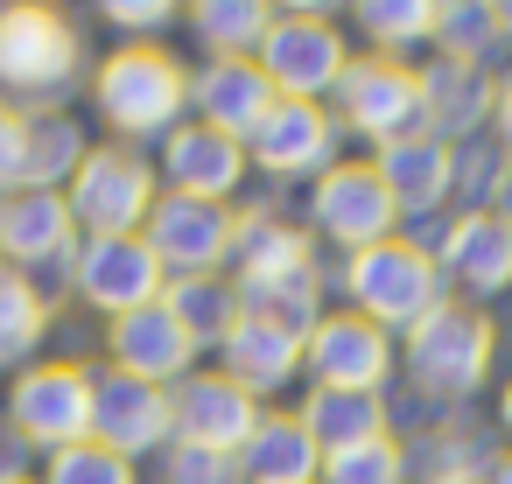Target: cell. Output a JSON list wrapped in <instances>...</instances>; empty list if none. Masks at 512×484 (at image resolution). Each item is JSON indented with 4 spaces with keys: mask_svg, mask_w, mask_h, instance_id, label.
Segmentation results:
<instances>
[{
    "mask_svg": "<svg viewBox=\"0 0 512 484\" xmlns=\"http://www.w3.org/2000/svg\"><path fill=\"white\" fill-rule=\"evenodd\" d=\"M169 414H176V442L218 449V456H239L246 435L260 428V400H253L239 379H225V372H190V379H176Z\"/></svg>",
    "mask_w": 512,
    "mask_h": 484,
    "instance_id": "13",
    "label": "cell"
},
{
    "mask_svg": "<svg viewBox=\"0 0 512 484\" xmlns=\"http://www.w3.org/2000/svg\"><path fill=\"white\" fill-rule=\"evenodd\" d=\"M218 351H225V379H239L253 400H260V393H281V386L302 372V337L267 330V323H253V316H239V330H232Z\"/></svg>",
    "mask_w": 512,
    "mask_h": 484,
    "instance_id": "25",
    "label": "cell"
},
{
    "mask_svg": "<svg viewBox=\"0 0 512 484\" xmlns=\"http://www.w3.org/2000/svg\"><path fill=\"white\" fill-rule=\"evenodd\" d=\"M43 484H134V463L85 435V442H71V449H57V456H50Z\"/></svg>",
    "mask_w": 512,
    "mask_h": 484,
    "instance_id": "34",
    "label": "cell"
},
{
    "mask_svg": "<svg viewBox=\"0 0 512 484\" xmlns=\"http://www.w3.org/2000/svg\"><path fill=\"white\" fill-rule=\"evenodd\" d=\"M78 260V225H71V204L64 190H15L0 197V267H64L71 274Z\"/></svg>",
    "mask_w": 512,
    "mask_h": 484,
    "instance_id": "14",
    "label": "cell"
},
{
    "mask_svg": "<svg viewBox=\"0 0 512 484\" xmlns=\"http://www.w3.org/2000/svg\"><path fill=\"white\" fill-rule=\"evenodd\" d=\"M22 463H29V442H22L8 421H0V484H22V477H29Z\"/></svg>",
    "mask_w": 512,
    "mask_h": 484,
    "instance_id": "40",
    "label": "cell"
},
{
    "mask_svg": "<svg viewBox=\"0 0 512 484\" xmlns=\"http://www.w3.org/2000/svg\"><path fill=\"white\" fill-rule=\"evenodd\" d=\"M358 29L379 43L372 57H393V50L435 43V8H428V0H365V8H358Z\"/></svg>",
    "mask_w": 512,
    "mask_h": 484,
    "instance_id": "32",
    "label": "cell"
},
{
    "mask_svg": "<svg viewBox=\"0 0 512 484\" xmlns=\"http://www.w3.org/2000/svg\"><path fill=\"white\" fill-rule=\"evenodd\" d=\"M491 8H435V43L456 57V64H477V43L491 36Z\"/></svg>",
    "mask_w": 512,
    "mask_h": 484,
    "instance_id": "35",
    "label": "cell"
},
{
    "mask_svg": "<svg viewBox=\"0 0 512 484\" xmlns=\"http://www.w3.org/2000/svg\"><path fill=\"white\" fill-rule=\"evenodd\" d=\"M491 120H498V141H505V155H512V78L498 85V106H491Z\"/></svg>",
    "mask_w": 512,
    "mask_h": 484,
    "instance_id": "42",
    "label": "cell"
},
{
    "mask_svg": "<svg viewBox=\"0 0 512 484\" xmlns=\"http://www.w3.org/2000/svg\"><path fill=\"white\" fill-rule=\"evenodd\" d=\"M169 484H246V477H239V456L176 442V449H169Z\"/></svg>",
    "mask_w": 512,
    "mask_h": 484,
    "instance_id": "36",
    "label": "cell"
},
{
    "mask_svg": "<svg viewBox=\"0 0 512 484\" xmlns=\"http://www.w3.org/2000/svg\"><path fill=\"white\" fill-rule=\"evenodd\" d=\"M484 484H512V456H498V463H491V477H484Z\"/></svg>",
    "mask_w": 512,
    "mask_h": 484,
    "instance_id": "44",
    "label": "cell"
},
{
    "mask_svg": "<svg viewBox=\"0 0 512 484\" xmlns=\"http://www.w3.org/2000/svg\"><path fill=\"white\" fill-rule=\"evenodd\" d=\"M232 267H239V281H232V288H260V281L309 274V239H302L288 218H274V211H239Z\"/></svg>",
    "mask_w": 512,
    "mask_h": 484,
    "instance_id": "24",
    "label": "cell"
},
{
    "mask_svg": "<svg viewBox=\"0 0 512 484\" xmlns=\"http://www.w3.org/2000/svg\"><path fill=\"white\" fill-rule=\"evenodd\" d=\"M0 190H22V113L0 106Z\"/></svg>",
    "mask_w": 512,
    "mask_h": 484,
    "instance_id": "38",
    "label": "cell"
},
{
    "mask_svg": "<svg viewBox=\"0 0 512 484\" xmlns=\"http://www.w3.org/2000/svg\"><path fill=\"white\" fill-rule=\"evenodd\" d=\"M302 365L316 372V386H344V393H379V379L393 372V344L379 323H365L358 309L323 316L302 337Z\"/></svg>",
    "mask_w": 512,
    "mask_h": 484,
    "instance_id": "15",
    "label": "cell"
},
{
    "mask_svg": "<svg viewBox=\"0 0 512 484\" xmlns=\"http://www.w3.org/2000/svg\"><path fill=\"white\" fill-rule=\"evenodd\" d=\"M253 64L267 71V85H274V99H323V92H337V78L351 71V50H344V36L330 29V15L323 8H288V15H274V29H267V43L253 50Z\"/></svg>",
    "mask_w": 512,
    "mask_h": 484,
    "instance_id": "6",
    "label": "cell"
},
{
    "mask_svg": "<svg viewBox=\"0 0 512 484\" xmlns=\"http://www.w3.org/2000/svg\"><path fill=\"white\" fill-rule=\"evenodd\" d=\"M190 106H197V127H211V134L246 148L260 134V120L274 113V85H267V71L253 57H225V64H204L190 78Z\"/></svg>",
    "mask_w": 512,
    "mask_h": 484,
    "instance_id": "17",
    "label": "cell"
},
{
    "mask_svg": "<svg viewBox=\"0 0 512 484\" xmlns=\"http://www.w3.org/2000/svg\"><path fill=\"white\" fill-rule=\"evenodd\" d=\"M428 484H484V477H470V470H435Z\"/></svg>",
    "mask_w": 512,
    "mask_h": 484,
    "instance_id": "43",
    "label": "cell"
},
{
    "mask_svg": "<svg viewBox=\"0 0 512 484\" xmlns=\"http://www.w3.org/2000/svg\"><path fill=\"white\" fill-rule=\"evenodd\" d=\"M176 435V414H169V386H148L134 372H92V442H106L113 456H148Z\"/></svg>",
    "mask_w": 512,
    "mask_h": 484,
    "instance_id": "12",
    "label": "cell"
},
{
    "mask_svg": "<svg viewBox=\"0 0 512 484\" xmlns=\"http://www.w3.org/2000/svg\"><path fill=\"white\" fill-rule=\"evenodd\" d=\"M92 106L113 134L148 141V134H176L190 113V71L162 50V43H120L99 71H92Z\"/></svg>",
    "mask_w": 512,
    "mask_h": 484,
    "instance_id": "1",
    "label": "cell"
},
{
    "mask_svg": "<svg viewBox=\"0 0 512 484\" xmlns=\"http://www.w3.org/2000/svg\"><path fill=\"white\" fill-rule=\"evenodd\" d=\"M295 421L309 428V442H316L323 456H337V449H358V442H379V435H386V400H379V393L316 386Z\"/></svg>",
    "mask_w": 512,
    "mask_h": 484,
    "instance_id": "26",
    "label": "cell"
},
{
    "mask_svg": "<svg viewBox=\"0 0 512 484\" xmlns=\"http://www.w3.org/2000/svg\"><path fill=\"white\" fill-rule=\"evenodd\" d=\"M43 337H50V302H43V288H36L29 274H15V267H0V372H8V365L29 372V358H36Z\"/></svg>",
    "mask_w": 512,
    "mask_h": 484,
    "instance_id": "30",
    "label": "cell"
},
{
    "mask_svg": "<svg viewBox=\"0 0 512 484\" xmlns=\"http://www.w3.org/2000/svg\"><path fill=\"white\" fill-rule=\"evenodd\" d=\"M246 155L267 176H323V169H337V120L309 99H274V113L246 141Z\"/></svg>",
    "mask_w": 512,
    "mask_h": 484,
    "instance_id": "16",
    "label": "cell"
},
{
    "mask_svg": "<svg viewBox=\"0 0 512 484\" xmlns=\"http://www.w3.org/2000/svg\"><path fill=\"white\" fill-rule=\"evenodd\" d=\"M491 351H498V330H491V316L470 309V302H442L435 316H421V323L407 330V372H414L428 393H442V400L477 393L484 372H491Z\"/></svg>",
    "mask_w": 512,
    "mask_h": 484,
    "instance_id": "4",
    "label": "cell"
},
{
    "mask_svg": "<svg viewBox=\"0 0 512 484\" xmlns=\"http://www.w3.org/2000/svg\"><path fill=\"white\" fill-rule=\"evenodd\" d=\"M190 29H197V43L211 50V64L253 57V50L267 43V29H274V8H260V0H197V8H190Z\"/></svg>",
    "mask_w": 512,
    "mask_h": 484,
    "instance_id": "29",
    "label": "cell"
},
{
    "mask_svg": "<svg viewBox=\"0 0 512 484\" xmlns=\"http://www.w3.org/2000/svg\"><path fill=\"white\" fill-rule=\"evenodd\" d=\"M232 232H239V211L225 204H197V197H155L141 239L148 253L162 260L169 281H190V274H218L232 260Z\"/></svg>",
    "mask_w": 512,
    "mask_h": 484,
    "instance_id": "9",
    "label": "cell"
},
{
    "mask_svg": "<svg viewBox=\"0 0 512 484\" xmlns=\"http://www.w3.org/2000/svg\"><path fill=\"white\" fill-rule=\"evenodd\" d=\"M106 22H113V29H127V36H162V29L176 22V8H162V0H113Z\"/></svg>",
    "mask_w": 512,
    "mask_h": 484,
    "instance_id": "37",
    "label": "cell"
},
{
    "mask_svg": "<svg viewBox=\"0 0 512 484\" xmlns=\"http://www.w3.org/2000/svg\"><path fill=\"white\" fill-rule=\"evenodd\" d=\"M64 204L85 239H134L155 211V169L134 148H85L78 176L64 183Z\"/></svg>",
    "mask_w": 512,
    "mask_h": 484,
    "instance_id": "3",
    "label": "cell"
},
{
    "mask_svg": "<svg viewBox=\"0 0 512 484\" xmlns=\"http://www.w3.org/2000/svg\"><path fill=\"white\" fill-rule=\"evenodd\" d=\"M106 344H113V372H134V379H148V386H176V379H190V358H197L190 330H183L162 302L120 316V323L106 330Z\"/></svg>",
    "mask_w": 512,
    "mask_h": 484,
    "instance_id": "18",
    "label": "cell"
},
{
    "mask_svg": "<svg viewBox=\"0 0 512 484\" xmlns=\"http://www.w3.org/2000/svg\"><path fill=\"white\" fill-rule=\"evenodd\" d=\"M491 218H498V225H512V162L498 169V190H491Z\"/></svg>",
    "mask_w": 512,
    "mask_h": 484,
    "instance_id": "41",
    "label": "cell"
},
{
    "mask_svg": "<svg viewBox=\"0 0 512 484\" xmlns=\"http://www.w3.org/2000/svg\"><path fill=\"white\" fill-rule=\"evenodd\" d=\"M85 162V134L71 113H22V190H64Z\"/></svg>",
    "mask_w": 512,
    "mask_h": 484,
    "instance_id": "27",
    "label": "cell"
},
{
    "mask_svg": "<svg viewBox=\"0 0 512 484\" xmlns=\"http://www.w3.org/2000/svg\"><path fill=\"white\" fill-rule=\"evenodd\" d=\"M337 106H344V127L365 134V141H379V148L428 134L421 78H414L400 57H358V64L337 78Z\"/></svg>",
    "mask_w": 512,
    "mask_h": 484,
    "instance_id": "8",
    "label": "cell"
},
{
    "mask_svg": "<svg viewBox=\"0 0 512 484\" xmlns=\"http://www.w3.org/2000/svg\"><path fill=\"white\" fill-rule=\"evenodd\" d=\"M491 22H498V29H505V36H512V8H491Z\"/></svg>",
    "mask_w": 512,
    "mask_h": 484,
    "instance_id": "46",
    "label": "cell"
},
{
    "mask_svg": "<svg viewBox=\"0 0 512 484\" xmlns=\"http://www.w3.org/2000/svg\"><path fill=\"white\" fill-rule=\"evenodd\" d=\"M239 316H253L267 330H288V337H309L323 323V281H316V267L309 274H288V281L239 288Z\"/></svg>",
    "mask_w": 512,
    "mask_h": 484,
    "instance_id": "31",
    "label": "cell"
},
{
    "mask_svg": "<svg viewBox=\"0 0 512 484\" xmlns=\"http://www.w3.org/2000/svg\"><path fill=\"white\" fill-rule=\"evenodd\" d=\"M22 484H36V477H22Z\"/></svg>",
    "mask_w": 512,
    "mask_h": 484,
    "instance_id": "47",
    "label": "cell"
},
{
    "mask_svg": "<svg viewBox=\"0 0 512 484\" xmlns=\"http://www.w3.org/2000/svg\"><path fill=\"white\" fill-rule=\"evenodd\" d=\"M71 288L99 309V316H134V309H155L162 302V288H169V274H162V260L148 253V239L134 232V239H85L78 246V260H71Z\"/></svg>",
    "mask_w": 512,
    "mask_h": 484,
    "instance_id": "10",
    "label": "cell"
},
{
    "mask_svg": "<svg viewBox=\"0 0 512 484\" xmlns=\"http://www.w3.org/2000/svg\"><path fill=\"white\" fill-rule=\"evenodd\" d=\"M498 421H505V435H512V386L498 393Z\"/></svg>",
    "mask_w": 512,
    "mask_h": 484,
    "instance_id": "45",
    "label": "cell"
},
{
    "mask_svg": "<svg viewBox=\"0 0 512 484\" xmlns=\"http://www.w3.org/2000/svg\"><path fill=\"white\" fill-rule=\"evenodd\" d=\"M8 428L29 449H71L92 435V372L85 365H29L8 386Z\"/></svg>",
    "mask_w": 512,
    "mask_h": 484,
    "instance_id": "7",
    "label": "cell"
},
{
    "mask_svg": "<svg viewBox=\"0 0 512 484\" xmlns=\"http://www.w3.org/2000/svg\"><path fill=\"white\" fill-rule=\"evenodd\" d=\"M344 295H351V309L365 323L414 330L421 316L442 309V267H435V253H421L407 239H379V246L344 260Z\"/></svg>",
    "mask_w": 512,
    "mask_h": 484,
    "instance_id": "2",
    "label": "cell"
},
{
    "mask_svg": "<svg viewBox=\"0 0 512 484\" xmlns=\"http://www.w3.org/2000/svg\"><path fill=\"white\" fill-rule=\"evenodd\" d=\"M162 169H169V197H197V204H225L246 176V148L211 134V127H176L162 141Z\"/></svg>",
    "mask_w": 512,
    "mask_h": 484,
    "instance_id": "19",
    "label": "cell"
},
{
    "mask_svg": "<svg viewBox=\"0 0 512 484\" xmlns=\"http://www.w3.org/2000/svg\"><path fill=\"white\" fill-rule=\"evenodd\" d=\"M491 162H498L491 148H463V155H456V183H463V197H491V190H498V169H491Z\"/></svg>",
    "mask_w": 512,
    "mask_h": 484,
    "instance_id": "39",
    "label": "cell"
},
{
    "mask_svg": "<svg viewBox=\"0 0 512 484\" xmlns=\"http://www.w3.org/2000/svg\"><path fill=\"white\" fill-rule=\"evenodd\" d=\"M239 477L246 484H316L323 477V449L309 442V428L295 414H260V428L239 449Z\"/></svg>",
    "mask_w": 512,
    "mask_h": 484,
    "instance_id": "23",
    "label": "cell"
},
{
    "mask_svg": "<svg viewBox=\"0 0 512 484\" xmlns=\"http://www.w3.org/2000/svg\"><path fill=\"white\" fill-rule=\"evenodd\" d=\"M372 169H379V183H386V197H393L400 218H428V211H442V197L456 190V155H449L435 134H414V141L379 148Z\"/></svg>",
    "mask_w": 512,
    "mask_h": 484,
    "instance_id": "20",
    "label": "cell"
},
{
    "mask_svg": "<svg viewBox=\"0 0 512 484\" xmlns=\"http://www.w3.org/2000/svg\"><path fill=\"white\" fill-rule=\"evenodd\" d=\"M316 484H407V449L393 435L358 442V449H337V456H323V477Z\"/></svg>",
    "mask_w": 512,
    "mask_h": 484,
    "instance_id": "33",
    "label": "cell"
},
{
    "mask_svg": "<svg viewBox=\"0 0 512 484\" xmlns=\"http://www.w3.org/2000/svg\"><path fill=\"white\" fill-rule=\"evenodd\" d=\"M85 50L57 8H0V92L8 99H57L71 92Z\"/></svg>",
    "mask_w": 512,
    "mask_h": 484,
    "instance_id": "5",
    "label": "cell"
},
{
    "mask_svg": "<svg viewBox=\"0 0 512 484\" xmlns=\"http://www.w3.org/2000/svg\"><path fill=\"white\" fill-rule=\"evenodd\" d=\"M162 309L190 330V344H197V351H204V344H225V337L239 330V288H232V281H218V274L169 281V288H162Z\"/></svg>",
    "mask_w": 512,
    "mask_h": 484,
    "instance_id": "28",
    "label": "cell"
},
{
    "mask_svg": "<svg viewBox=\"0 0 512 484\" xmlns=\"http://www.w3.org/2000/svg\"><path fill=\"white\" fill-rule=\"evenodd\" d=\"M309 218H316V232L337 239L344 253H365V246L393 239V225H400V211H393V197H386V183H379L372 162H337V169H323L316 190H309Z\"/></svg>",
    "mask_w": 512,
    "mask_h": 484,
    "instance_id": "11",
    "label": "cell"
},
{
    "mask_svg": "<svg viewBox=\"0 0 512 484\" xmlns=\"http://www.w3.org/2000/svg\"><path fill=\"white\" fill-rule=\"evenodd\" d=\"M491 106H498V92L484 85V71H477V64L442 57V64H428V71H421V113H428V134H435L442 148H449V141H463V134H477Z\"/></svg>",
    "mask_w": 512,
    "mask_h": 484,
    "instance_id": "22",
    "label": "cell"
},
{
    "mask_svg": "<svg viewBox=\"0 0 512 484\" xmlns=\"http://www.w3.org/2000/svg\"><path fill=\"white\" fill-rule=\"evenodd\" d=\"M435 267H442V281H456V288H470V295L512 288V225H498L491 211H463V218L449 225Z\"/></svg>",
    "mask_w": 512,
    "mask_h": 484,
    "instance_id": "21",
    "label": "cell"
}]
</instances>
